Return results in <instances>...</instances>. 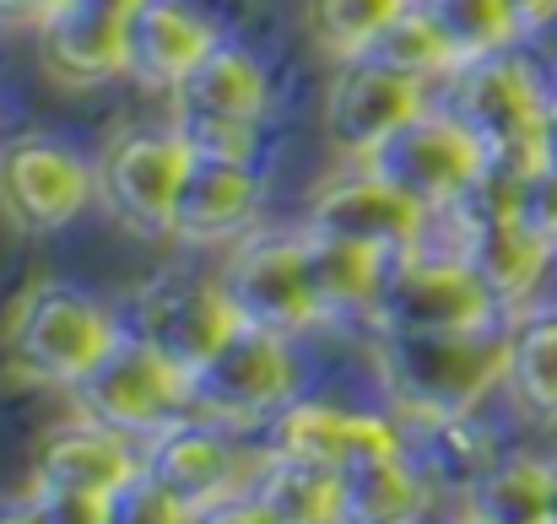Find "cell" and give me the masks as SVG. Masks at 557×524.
<instances>
[{"label":"cell","instance_id":"cell-1","mask_svg":"<svg viewBox=\"0 0 557 524\" xmlns=\"http://www.w3.org/2000/svg\"><path fill=\"white\" fill-rule=\"evenodd\" d=\"M379 373L389 400L417 422H466L509 378V325L379 336Z\"/></svg>","mask_w":557,"mask_h":524},{"label":"cell","instance_id":"cell-2","mask_svg":"<svg viewBox=\"0 0 557 524\" xmlns=\"http://www.w3.org/2000/svg\"><path fill=\"white\" fill-rule=\"evenodd\" d=\"M120 336H125V325L92 292L65 287V282H38L5 325V357L33 384L76 389L120 347Z\"/></svg>","mask_w":557,"mask_h":524},{"label":"cell","instance_id":"cell-3","mask_svg":"<svg viewBox=\"0 0 557 524\" xmlns=\"http://www.w3.org/2000/svg\"><path fill=\"white\" fill-rule=\"evenodd\" d=\"M504 303L493 287L471 271V260L449 244L438 249L433 238L417 244L411 254H395L379 282L373 325L379 336H438V330H487L498 325Z\"/></svg>","mask_w":557,"mask_h":524},{"label":"cell","instance_id":"cell-4","mask_svg":"<svg viewBox=\"0 0 557 524\" xmlns=\"http://www.w3.org/2000/svg\"><path fill=\"white\" fill-rule=\"evenodd\" d=\"M169 98H174V130L185 136L189 152L255 158L260 125L271 114V71L260 65V54H249L222 33L216 49Z\"/></svg>","mask_w":557,"mask_h":524},{"label":"cell","instance_id":"cell-5","mask_svg":"<svg viewBox=\"0 0 557 524\" xmlns=\"http://www.w3.org/2000/svg\"><path fill=\"white\" fill-rule=\"evenodd\" d=\"M369 169L389 178L400 195H411L422 211L444 216V211H460L498 163H493L487 141L455 109H422L406 130H395L373 152Z\"/></svg>","mask_w":557,"mask_h":524},{"label":"cell","instance_id":"cell-6","mask_svg":"<svg viewBox=\"0 0 557 524\" xmlns=\"http://www.w3.org/2000/svg\"><path fill=\"white\" fill-rule=\"evenodd\" d=\"M71 395H76L82 416H92V422H103L125 438H158L163 427L185 422L195 411L189 373H180L163 351H152L131 330Z\"/></svg>","mask_w":557,"mask_h":524},{"label":"cell","instance_id":"cell-7","mask_svg":"<svg viewBox=\"0 0 557 524\" xmlns=\"http://www.w3.org/2000/svg\"><path fill=\"white\" fill-rule=\"evenodd\" d=\"M189 389H195V411L211 422H276L298 400L293 336L244 325L189 378Z\"/></svg>","mask_w":557,"mask_h":524},{"label":"cell","instance_id":"cell-8","mask_svg":"<svg viewBox=\"0 0 557 524\" xmlns=\"http://www.w3.org/2000/svg\"><path fill=\"white\" fill-rule=\"evenodd\" d=\"M455 92V114L487 141L498 169H531L536 163V141H542V109L547 92L542 76L520 60V54H498L482 65H466L449 76Z\"/></svg>","mask_w":557,"mask_h":524},{"label":"cell","instance_id":"cell-9","mask_svg":"<svg viewBox=\"0 0 557 524\" xmlns=\"http://www.w3.org/2000/svg\"><path fill=\"white\" fill-rule=\"evenodd\" d=\"M131 314L136 320L125 330L141 336L152 351H163L189 378L244 330V320H238L222 276L206 282V276H185V271L158 276L152 287H141L136 303H131Z\"/></svg>","mask_w":557,"mask_h":524},{"label":"cell","instance_id":"cell-10","mask_svg":"<svg viewBox=\"0 0 557 524\" xmlns=\"http://www.w3.org/2000/svg\"><path fill=\"white\" fill-rule=\"evenodd\" d=\"M428 92H433L428 82H411V76L379 65L369 54H363V60H342V65L331 71V82H325L320 130H325V141H331L342 158L369 163L395 130H406L422 109H433Z\"/></svg>","mask_w":557,"mask_h":524},{"label":"cell","instance_id":"cell-11","mask_svg":"<svg viewBox=\"0 0 557 524\" xmlns=\"http://www.w3.org/2000/svg\"><path fill=\"white\" fill-rule=\"evenodd\" d=\"M98 200V169L54 136H16L0 147V211L22 233H60Z\"/></svg>","mask_w":557,"mask_h":524},{"label":"cell","instance_id":"cell-12","mask_svg":"<svg viewBox=\"0 0 557 524\" xmlns=\"http://www.w3.org/2000/svg\"><path fill=\"white\" fill-rule=\"evenodd\" d=\"M185 169L189 147L180 130H131L98 163V200L125 233L163 238L174 233V200Z\"/></svg>","mask_w":557,"mask_h":524},{"label":"cell","instance_id":"cell-13","mask_svg":"<svg viewBox=\"0 0 557 524\" xmlns=\"http://www.w3.org/2000/svg\"><path fill=\"white\" fill-rule=\"evenodd\" d=\"M222 287L244 325L271 336H298L320 325L309 276H304V233H249L233 244Z\"/></svg>","mask_w":557,"mask_h":524},{"label":"cell","instance_id":"cell-14","mask_svg":"<svg viewBox=\"0 0 557 524\" xmlns=\"http://www.w3.org/2000/svg\"><path fill=\"white\" fill-rule=\"evenodd\" d=\"M428 222H433V211H422L411 195H400L384 174H373L369 163L336 174L309 200V227L314 233L373 249L384 260L411 254L417 244H428Z\"/></svg>","mask_w":557,"mask_h":524},{"label":"cell","instance_id":"cell-15","mask_svg":"<svg viewBox=\"0 0 557 524\" xmlns=\"http://www.w3.org/2000/svg\"><path fill=\"white\" fill-rule=\"evenodd\" d=\"M455 216V249L471 260V271L493 287V298L504 303V314L509 309H520L536 287H542V276H547V265L557 260V249L547 238H536L498 195H487V189H476L460 211H449Z\"/></svg>","mask_w":557,"mask_h":524},{"label":"cell","instance_id":"cell-16","mask_svg":"<svg viewBox=\"0 0 557 524\" xmlns=\"http://www.w3.org/2000/svg\"><path fill=\"white\" fill-rule=\"evenodd\" d=\"M141 471L185 509V514H200V509H211V503H222V498H233V492H249L244 487V476H249V465H244V454H238V444L222 433V422H174V427H163L158 438H147V449H141Z\"/></svg>","mask_w":557,"mask_h":524},{"label":"cell","instance_id":"cell-17","mask_svg":"<svg viewBox=\"0 0 557 524\" xmlns=\"http://www.w3.org/2000/svg\"><path fill=\"white\" fill-rule=\"evenodd\" d=\"M260 200H265V178L255 169V158L189 152L185 184H180V200H174V238L233 244L260 216Z\"/></svg>","mask_w":557,"mask_h":524},{"label":"cell","instance_id":"cell-18","mask_svg":"<svg viewBox=\"0 0 557 524\" xmlns=\"http://www.w3.org/2000/svg\"><path fill=\"white\" fill-rule=\"evenodd\" d=\"M216 38L222 27H211L189 0H136L125 11V76L147 92H174Z\"/></svg>","mask_w":557,"mask_h":524},{"label":"cell","instance_id":"cell-19","mask_svg":"<svg viewBox=\"0 0 557 524\" xmlns=\"http://www.w3.org/2000/svg\"><path fill=\"white\" fill-rule=\"evenodd\" d=\"M276 449L320 460L331 471H352L363 460L400 454V427L389 416H373V411H347V406H325V400H293L276 416Z\"/></svg>","mask_w":557,"mask_h":524},{"label":"cell","instance_id":"cell-20","mask_svg":"<svg viewBox=\"0 0 557 524\" xmlns=\"http://www.w3.org/2000/svg\"><path fill=\"white\" fill-rule=\"evenodd\" d=\"M141 471V454L131 449L125 433L82 416L71 427H54L33 460V487L54 492H82V498H114L131 476Z\"/></svg>","mask_w":557,"mask_h":524},{"label":"cell","instance_id":"cell-21","mask_svg":"<svg viewBox=\"0 0 557 524\" xmlns=\"http://www.w3.org/2000/svg\"><path fill=\"white\" fill-rule=\"evenodd\" d=\"M38 54L49 82L87 92L114 76H125V16L114 11H87V5H60L54 16L38 22Z\"/></svg>","mask_w":557,"mask_h":524},{"label":"cell","instance_id":"cell-22","mask_svg":"<svg viewBox=\"0 0 557 524\" xmlns=\"http://www.w3.org/2000/svg\"><path fill=\"white\" fill-rule=\"evenodd\" d=\"M384 265L389 260L373 249L304 227V276H309V298L320 320H373Z\"/></svg>","mask_w":557,"mask_h":524},{"label":"cell","instance_id":"cell-23","mask_svg":"<svg viewBox=\"0 0 557 524\" xmlns=\"http://www.w3.org/2000/svg\"><path fill=\"white\" fill-rule=\"evenodd\" d=\"M422 514H428V476L406 460V449L342 471L336 524H417Z\"/></svg>","mask_w":557,"mask_h":524},{"label":"cell","instance_id":"cell-24","mask_svg":"<svg viewBox=\"0 0 557 524\" xmlns=\"http://www.w3.org/2000/svg\"><path fill=\"white\" fill-rule=\"evenodd\" d=\"M249 492L265 503V514L276 524H336L342 471H331L320 460H304V454H287V449H271L255 465Z\"/></svg>","mask_w":557,"mask_h":524},{"label":"cell","instance_id":"cell-25","mask_svg":"<svg viewBox=\"0 0 557 524\" xmlns=\"http://www.w3.org/2000/svg\"><path fill=\"white\" fill-rule=\"evenodd\" d=\"M471 524H553V465L498 460L466 487Z\"/></svg>","mask_w":557,"mask_h":524},{"label":"cell","instance_id":"cell-26","mask_svg":"<svg viewBox=\"0 0 557 524\" xmlns=\"http://www.w3.org/2000/svg\"><path fill=\"white\" fill-rule=\"evenodd\" d=\"M509 395L525 416L557 422V309H531L509 325Z\"/></svg>","mask_w":557,"mask_h":524},{"label":"cell","instance_id":"cell-27","mask_svg":"<svg viewBox=\"0 0 557 524\" xmlns=\"http://www.w3.org/2000/svg\"><path fill=\"white\" fill-rule=\"evenodd\" d=\"M417 5L433 22V33L444 38L455 71L498 60V54H509L520 43V27H515L504 0H417Z\"/></svg>","mask_w":557,"mask_h":524},{"label":"cell","instance_id":"cell-28","mask_svg":"<svg viewBox=\"0 0 557 524\" xmlns=\"http://www.w3.org/2000/svg\"><path fill=\"white\" fill-rule=\"evenodd\" d=\"M411 5L417 0H309V27H314V43L342 65V60H363L373 38Z\"/></svg>","mask_w":557,"mask_h":524},{"label":"cell","instance_id":"cell-29","mask_svg":"<svg viewBox=\"0 0 557 524\" xmlns=\"http://www.w3.org/2000/svg\"><path fill=\"white\" fill-rule=\"evenodd\" d=\"M369 60L379 65H389V71H400V76H411V82H449L455 76V60H449V49H444V38L433 33V22L422 16V5H411V11H400L379 38H373Z\"/></svg>","mask_w":557,"mask_h":524},{"label":"cell","instance_id":"cell-30","mask_svg":"<svg viewBox=\"0 0 557 524\" xmlns=\"http://www.w3.org/2000/svg\"><path fill=\"white\" fill-rule=\"evenodd\" d=\"M109 524H189V514L147 471H136V476L109 498Z\"/></svg>","mask_w":557,"mask_h":524},{"label":"cell","instance_id":"cell-31","mask_svg":"<svg viewBox=\"0 0 557 524\" xmlns=\"http://www.w3.org/2000/svg\"><path fill=\"white\" fill-rule=\"evenodd\" d=\"M22 503H27V520L33 524H109V498H82V492L33 487Z\"/></svg>","mask_w":557,"mask_h":524},{"label":"cell","instance_id":"cell-32","mask_svg":"<svg viewBox=\"0 0 557 524\" xmlns=\"http://www.w3.org/2000/svg\"><path fill=\"white\" fill-rule=\"evenodd\" d=\"M189 524H276V520L265 514V503H260L255 492H233V498H222V503L189 514Z\"/></svg>","mask_w":557,"mask_h":524},{"label":"cell","instance_id":"cell-33","mask_svg":"<svg viewBox=\"0 0 557 524\" xmlns=\"http://www.w3.org/2000/svg\"><path fill=\"white\" fill-rule=\"evenodd\" d=\"M504 5H509L520 38H536V33H547L557 22V0H504Z\"/></svg>","mask_w":557,"mask_h":524},{"label":"cell","instance_id":"cell-34","mask_svg":"<svg viewBox=\"0 0 557 524\" xmlns=\"http://www.w3.org/2000/svg\"><path fill=\"white\" fill-rule=\"evenodd\" d=\"M65 0H0V22H44V16H54Z\"/></svg>","mask_w":557,"mask_h":524},{"label":"cell","instance_id":"cell-35","mask_svg":"<svg viewBox=\"0 0 557 524\" xmlns=\"http://www.w3.org/2000/svg\"><path fill=\"white\" fill-rule=\"evenodd\" d=\"M536 163L557 169V87L547 92V109H542V141H536Z\"/></svg>","mask_w":557,"mask_h":524},{"label":"cell","instance_id":"cell-36","mask_svg":"<svg viewBox=\"0 0 557 524\" xmlns=\"http://www.w3.org/2000/svg\"><path fill=\"white\" fill-rule=\"evenodd\" d=\"M65 5H87V11H114V16H125L136 0H65Z\"/></svg>","mask_w":557,"mask_h":524},{"label":"cell","instance_id":"cell-37","mask_svg":"<svg viewBox=\"0 0 557 524\" xmlns=\"http://www.w3.org/2000/svg\"><path fill=\"white\" fill-rule=\"evenodd\" d=\"M0 524H33V520H27V503H11V509H0Z\"/></svg>","mask_w":557,"mask_h":524},{"label":"cell","instance_id":"cell-38","mask_svg":"<svg viewBox=\"0 0 557 524\" xmlns=\"http://www.w3.org/2000/svg\"><path fill=\"white\" fill-rule=\"evenodd\" d=\"M553 524H557V465H553Z\"/></svg>","mask_w":557,"mask_h":524}]
</instances>
